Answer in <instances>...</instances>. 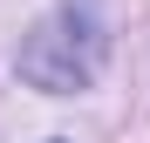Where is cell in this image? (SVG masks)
I'll use <instances>...</instances> for the list:
<instances>
[{"mask_svg":"<svg viewBox=\"0 0 150 143\" xmlns=\"http://www.w3.org/2000/svg\"><path fill=\"white\" fill-rule=\"evenodd\" d=\"M96 68H103V20L89 14V0H68L41 34L21 48V75L34 89H55V95L96 82Z\"/></svg>","mask_w":150,"mask_h":143,"instance_id":"6da1fadb","label":"cell"}]
</instances>
